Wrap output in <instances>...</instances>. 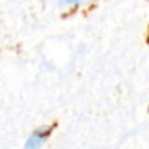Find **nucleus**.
<instances>
[{"label":"nucleus","instance_id":"obj_1","mask_svg":"<svg viewBox=\"0 0 149 149\" xmlns=\"http://www.w3.org/2000/svg\"><path fill=\"white\" fill-rule=\"evenodd\" d=\"M49 134H50V130H39V131L34 132L29 137L28 143H26V149H38L43 144V141L49 136Z\"/></svg>","mask_w":149,"mask_h":149},{"label":"nucleus","instance_id":"obj_2","mask_svg":"<svg viewBox=\"0 0 149 149\" xmlns=\"http://www.w3.org/2000/svg\"><path fill=\"white\" fill-rule=\"evenodd\" d=\"M60 4H65V5H70V4H74L77 1H81V0H59Z\"/></svg>","mask_w":149,"mask_h":149}]
</instances>
